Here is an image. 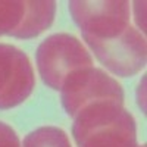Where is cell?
I'll list each match as a JSON object with an SVG mask.
<instances>
[{
  "label": "cell",
  "instance_id": "1",
  "mask_svg": "<svg viewBox=\"0 0 147 147\" xmlns=\"http://www.w3.org/2000/svg\"><path fill=\"white\" fill-rule=\"evenodd\" d=\"M74 119L72 132L78 147H140L136 121L124 103H91Z\"/></svg>",
  "mask_w": 147,
  "mask_h": 147
},
{
  "label": "cell",
  "instance_id": "9",
  "mask_svg": "<svg viewBox=\"0 0 147 147\" xmlns=\"http://www.w3.org/2000/svg\"><path fill=\"white\" fill-rule=\"evenodd\" d=\"M0 147H21L19 137L13 128L0 121Z\"/></svg>",
  "mask_w": 147,
  "mask_h": 147
},
{
  "label": "cell",
  "instance_id": "8",
  "mask_svg": "<svg viewBox=\"0 0 147 147\" xmlns=\"http://www.w3.org/2000/svg\"><path fill=\"white\" fill-rule=\"evenodd\" d=\"M24 147H71L66 132L56 127H41L30 132Z\"/></svg>",
  "mask_w": 147,
  "mask_h": 147
},
{
  "label": "cell",
  "instance_id": "3",
  "mask_svg": "<svg viewBox=\"0 0 147 147\" xmlns=\"http://www.w3.org/2000/svg\"><path fill=\"white\" fill-rule=\"evenodd\" d=\"M62 105L71 118H75L81 110L97 102L124 103V90L121 84L97 68L80 69L71 74L60 90Z\"/></svg>",
  "mask_w": 147,
  "mask_h": 147
},
{
  "label": "cell",
  "instance_id": "6",
  "mask_svg": "<svg viewBox=\"0 0 147 147\" xmlns=\"http://www.w3.org/2000/svg\"><path fill=\"white\" fill-rule=\"evenodd\" d=\"M35 87L34 69L21 49L0 43V109L24 103Z\"/></svg>",
  "mask_w": 147,
  "mask_h": 147
},
{
  "label": "cell",
  "instance_id": "2",
  "mask_svg": "<svg viewBox=\"0 0 147 147\" xmlns=\"http://www.w3.org/2000/svg\"><path fill=\"white\" fill-rule=\"evenodd\" d=\"M37 66L46 85L60 91L71 74L93 66L82 43L71 34H53L37 49Z\"/></svg>",
  "mask_w": 147,
  "mask_h": 147
},
{
  "label": "cell",
  "instance_id": "7",
  "mask_svg": "<svg viewBox=\"0 0 147 147\" xmlns=\"http://www.w3.org/2000/svg\"><path fill=\"white\" fill-rule=\"evenodd\" d=\"M55 2H0V35L30 40L53 24Z\"/></svg>",
  "mask_w": 147,
  "mask_h": 147
},
{
  "label": "cell",
  "instance_id": "5",
  "mask_svg": "<svg viewBox=\"0 0 147 147\" xmlns=\"http://www.w3.org/2000/svg\"><path fill=\"white\" fill-rule=\"evenodd\" d=\"M69 12L82 35L113 38L129 27L128 2H69Z\"/></svg>",
  "mask_w": 147,
  "mask_h": 147
},
{
  "label": "cell",
  "instance_id": "4",
  "mask_svg": "<svg viewBox=\"0 0 147 147\" xmlns=\"http://www.w3.org/2000/svg\"><path fill=\"white\" fill-rule=\"evenodd\" d=\"M99 62L118 77H132L146 65V38L131 25L113 38L82 35Z\"/></svg>",
  "mask_w": 147,
  "mask_h": 147
}]
</instances>
